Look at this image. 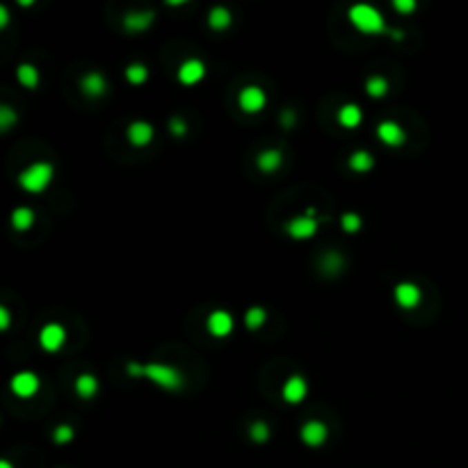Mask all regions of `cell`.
<instances>
[{"label":"cell","mask_w":468,"mask_h":468,"mask_svg":"<svg viewBox=\"0 0 468 468\" xmlns=\"http://www.w3.org/2000/svg\"><path fill=\"white\" fill-rule=\"evenodd\" d=\"M126 375L130 377H146L162 391H181L185 377L181 370H176L169 363H126Z\"/></svg>","instance_id":"obj_1"},{"label":"cell","mask_w":468,"mask_h":468,"mask_svg":"<svg viewBox=\"0 0 468 468\" xmlns=\"http://www.w3.org/2000/svg\"><path fill=\"white\" fill-rule=\"evenodd\" d=\"M347 19H350V23L363 35L389 32V28L384 23V17L373 5H352L350 12H347Z\"/></svg>","instance_id":"obj_2"},{"label":"cell","mask_w":468,"mask_h":468,"mask_svg":"<svg viewBox=\"0 0 468 468\" xmlns=\"http://www.w3.org/2000/svg\"><path fill=\"white\" fill-rule=\"evenodd\" d=\"M55 176V169L50 162L46 160H39V162H32V165H28L23 172L19 174V185L23 188L26 192H32V195H39L50 185Z\"/></svg>","instance_id":"obj_3"},{"label":"cell","mask_w":468,"mask_h":468,"mask_svg":"<svg viewBox=\"0 0 468 468\" xmlns=\"http://www.w3.org/2000/svg\"><path fill=\"white\" fill-rule=\"evenodd\" d=\"M318 224H320V222L315 220V208H306L304 215L288 222L286 233L291 235L293 240H311V237L318 233Z\"/></svg>","instance_id":"obj_4"},{"label":"cell","mask_w":468,"mask_h":468,"mask_svg":"<svg viewBox=\"0 0 468 468\" xmlns=\"http://www.w3.org/2000/svg\"><path fill=\"white\" fill-rule=\"evenodd\" d=\"M267 103V96L263 92V87L258 85H247L240 89V94H237V106H240L242 113L247 115H256L261 113Z\"/></svg>","instance_id":"obj_5"},{"label":"cell","mask_w":468,"mask_h":468,"mask_svg":"<svg viewBox=\"0 0 468 468\" xmlns=\"http://www.w3.org/2000/svg\"><path fill=\"white\" fill-rule=\"evenodd\" d=\"M393 300H396L400 309L411 311L422 302V293L418 286L411 284V281H402V284H398L393 288Z\"/></svg>","instance_id":"obj_6"},{"label":"cell","mask_w":468,"mask_h":468,"mask_svg":"<svg viewBox=\"0 0 468 468\" xmlns=\"http://www.w3.org/2000/svg\"><path fill=\"white\" fill-rule=\"evenodd\" d=\"M64 340H66V331H64V326H62V324L48 322V324H43V326H41V331H39V345H41L46 352H57V350H62Z\"/></svg>","instance_id":"obj_7"},{"label":"cell","mask_w":468,"mask_h":468,"mask_svg":"<svg viewBox=\"0 0 468 468\" xmlns=\"http://www.w3.org/2000/svg\"><path fill=\"white\" fill-rule=\"evenodd\" d=\"M206 329L215 338H226L228 333L233 331V315L228 313V311H224V309L213 311V313L208 315V320H206Z\"/></svg>","instance_id":"obj_8"},{"label":"cell","mask_w":468,"mask_h":468,"mask_svg":"<svg viewBox=\"0 0 468 468\" xmlns=\"http://www.w3.org/2000/svg\"><path fill=\"white\" fill-rule=\"evenodd\" d=\"M326 436H329V429H326L322 420H309L304 422L300 429V439L304 445H309V448H320L326 441Z\"/></svg>","instance_id":"obj_9"},{"label":"cell","mask_w":468,"mask_h":468,"mask_svg":"<svg viewBox=\"0 0 468 468\" xmlns=\"http://www.w3.org/2000/svg\"><path fill=\"white\" fill-rule=\"evenodd\" d=\"M10 389L14 396H19V398H32L35 393L39 391V377L35 373H30V370H23V373H17L12 377Z\"/></svg>","instance_id":"obj_10"},{"label":"cell","mask_w":468,"mask_h":468,"mask_svg":"<svg viewBox=\"0 0 468 468\" xmlns=\"http://www.w3.org/2000/svg\"><path fill=\"white\" fill-rule=\"evenodd\" d=\"M281 396L288 404H302L304 398L309 396V384L302 375H291L284 382V389H281Z\"/></svg>","instance_id":"obj_11"},{"label":"cell","mask_w":468,"mask_h":468,"mask_svg":"<svg viewBox=\"0 0 468 468\" xmlns=\"http://www.w3.org/2000/svg\"><path fill=\"white\" fill-rule=\"evenodd\" d=\"M204 76H206V64L197 57L185 59V62L178 66V83L181 85H188V87L197 85L202 83Z\"/></svg>","instance_id":"obj_12"},{"label":"cell","mask_w":468,"mask_h":468,"mask_svg":"<svg viewBox=\"0 0 468 468\" xmlns=\"http://www.w3.org/2000/svg\"><path fill=\"white\" fill-rule=\"evenodd\" d=\"M377 137L382 139V144L391 146V148L402 146L404 139H407L402 126H400L398 121H391V119H389V121H382L380 126H377Z\"/></svg>","instance_id":"obj_13"},{"label":"cell","mask_w":468,"mask_h":468,"mask_svg":"<svg viewBox=\"0 0 468 468\" xmlns=\"http://www.w3.org/2000/svg\"><path fill=\"white\" fill-rule=\"evenodd\" d=\"M80 89H83V94L89 96V99H99V96L106 94L108 89V83H106V76H103L101 71H89L80 80Z\"/></svg>","instance_id":"obj_14"},{"label":"cell","mask_w":468,"mask_h":468,"mask_svg":"<svg viewBox=\"0 0 468 468\" xmlns=\"http://www.w3.org/2000/svg\"><path fill=\"white\" fill-rule=\"evenodd\" d=\"M126 137L133 146H146L153 139V126L148 121H133L128 128H126Z\"/></svg>","instance_id":"obj_15"},{"label":"cell","mask_w":468,"mask_h":468,"mask_svg":"<svg viewBox=\"0 0 468 468\" xmlns=\"http://www.w3.org/2000/svg\"><path fill=\"white\" fill-rule=\"evenodd\" d=\"M363 121V110L356 106V103H345L343 108L338 110V124L347 130L359 128Z\"/></svg>","instance_id":"obj_16"},{"label":"cell","mask_w":468,"mask_h":468,"mask_svg":"<svg viewBox=\"0 0 468 468\" xmlns=\"http://www.w3.org/2000/svg\"><path fill=\"white\" fill-rule=\"evenodd\" d=\"M256 165L263 174H274L281 165H284V155H281L279 148H267V151L258 153Z\"/></svg>","instance_id":"obj_17"},{"label":"cell","mask_w":468,"mask_h":468,"mask_svg":"<svg viewBox=\"0 0 468 468\" xmlns=\"http://www.w3.org/2000/svg\"><path fill=\"white\" fill-rule=\"evenodd\" d=\"M153 12H128L124 17V28L128 30V32H142L148 26L153 23Z\"/></svg>","instance_id":"obj_18"},{"label":"cell","mask_w":468,"mask_h":468,"mask_svg":"<svg viewBox=\"0 0 468 468\" xmlns=\"http://www.w3.org/2000/svg\"><path fill=\"white\" fill-rule=\"evenodd\" d=\"M96 391H99V380H96L94 375H89V373L78 375V380H76V393H78L80 398H83V400L94 398Z\"/></svg>","instance_id":"obj_19"},{"label":"cell","mask_w":468,"mask_h":468,"mask_svg":"<svg viewBox=\"0 0 468 468\" xmlns=\"http://www.w3.org/2000/svg\"><path fill=\"white\" fill-rule=\"evenodd\" d=\"M10 222H12V226L17 228V231H28V228L35 224V211H32V208L21 206V208H17V211L12 213Z\"/></svg>","instance_id":"obj_20"},{"label":"cell","mask_w":468,"mask_h":468,"mask_svg":"<svg viewBox=\"0 0 468 468\" xmlns=\"http://www.w3.org/2000/svg\"><path fill=\"white\" fill-rule=\"evenodd\" d=\"M347 165H350L352 172L363 174V172H370V169L375 167V158L368 151H354L350 155V160H347Z\"/></svg>","instance_id":"obj_21"},{"label":"cell","mask_w":468,"mask_h":468,"mask_svg":"<svg viewBox=\"0 0 468 468\" xmlns=\"http://www.w3.org/2000/svg\"><path fill=\"white\" fill-rule=\"evenodd\" d=\"M17 78H19V83L28 89H35L37 85H39V71H37L35 64H19Z\"/></svg>","instance_id":"obj_22"},{"label":"cell","mask_w":468,"mask_h":468,"mask_svg":"<svg viewBox=\"0 0 468 468\" xmlns=\"http://www.w3.org/2000/svg\"><path fill=\"white\" fill-rule=\"evenodd\" d=\"M208 26L213 30H224L231 26V12L226 10V7H213L211 12H208Z\"/></svg>","instance_id":"obj_23"},{"label":"cell","mask_w":468,"mask_h":468,"mask_svg":"<svg viewBox=\"0 0 468 468\" xmlns=\"http://www.w3.org/2000/svg\"><path fill=\"white\" fill-rule=\"evenodd\" d=\"M265 320H267V313L263 306H251V309H247V313H244V326H247L249 331L261 329Z\"/></svg>","instance_id":"obj_24"},{"label":"cell","mask_w":468,"mask_h":468,"mask_svg":"<svg viewBox=\"0 0 468 468\" xmlns=\"http://www.w3.org/2000/svg\"><path fill=\"white\" fill-rule=\"evenodd\" d=\"M366 92L370 99H382V96L389 94V80L382 76H370L366 80Z\"/></svg>","instance_id":"obj_25"},{"label":"cell","mask_w":468,"mask_h":468,"mask_svg":"<svg viewBox=\"0 0 468 468\" xmlns=\"http://www.w3.org/2000/svg\"><path fill=\"white\" fill-rule=\"evenodd\" d=\"M124 76H126V80H128L130 85H142V83H146V78H148V69L144 64L133 62V64L126 66Z\"/></svg>","instance_id":"obj_26"},{"label":"cell","mask_w":468,"mask_h":468,"mask_svg":"<svg viewBox=\"0 0 468 468\" xmlns=\"http://www.w3.org/2000/svg\"><path fill=\"white\" fill-rule=\"evenodd\" d=\"M17 121H19L17 110H14L12 106H7V103H0V133L12 130Z\"/></svg>","instance_id":"obj_27"},{"label":"cell","mask_w":468,"mask_h":468,"mask_svg":"<svg viewBox=\"0 0 468 468\" xmlns=\"http://www.w3.org/2000/svg\"><path fill=\"white\" fill-rule=\"evenodd\" d=\"M249 439L254 443H267V439H270V425L265 420H254L249 425Z\"/></svg>","instance_id":"obj_28"},{"label":"cell","mask_w":468,"mask_h":468,"mask_svg":"<svg viewBox=\"0 0 468 468\" xmlns=\"http://www.w3.org/2000/svg\"><path fill=\"white\" fill-rule=\"evenodd\" d=\"M363 226V220L356 213H343L340 215V228L345 233H356Z\"/></svg>","instance_id":"obj_29"},{"label":"cell","mask_w":468,"mask_h":468,"mask_svg":"<svg viewBox=\"0 0 468 468\" xmlns=\"http://www.w3.org/2000/svg\"><path fill=\"white\" fill-rule=\"evenodd\" d=\"M73 436H76V432H73V427H71V425H57V427L53 429V441H55L57 445L71 443V441H73Z\"/></svg>","instance_id":"obj_30"},{"label":"cell","mask_w":468,"mask_h":468,"mask_svg":"<svg viewBox=\"0 0 468 468\" xmlns=\"http://www.w3.org/2000/svg\"><path fill=\"white\" fill-rule=\"evenodd\" d=\"M169 128H172V135L181 137V135H185V133H188V124H185V119L174 117L172 121H169Z\"/></svg>","instance_id":"obj_31"},{"label":"cell","mask_w":468,"mask_h":468,"mask_svg":"<svg viewBox=\"0 0 468 468\" xmlns=\"http://www.w3.org/2000/svg\"><path fill=\"white\" fill-rule=\"evenodd\" d=\"M343 265V258H340L338 254H333V251H329V254H324V267L329 272H336V267Z\"/></svg>","instance_id":"obj_32"},{"label":"cell","mask_w":468,"mask_h":468,"mask_svg":"<svg viewBox=\"0 0 468 468\" xmlns=\"http://www.w3.org/2000/svg\"><path fill=\"white\" fill-rule=\"evenodd\" d=\"M393 10L400 12V14H409V12L416 10V3L413 0H396V3H393Z\"/></svg>","instance_id":"obj_33"},{"label":"cell","mask_w":468,"mask_h":468,"mask_svg":"<svg viewBox=\"0 0 468 468\" xmlns=\"http://www.w3.org/2000/svg\"><path fill=\"white\" fill-rule=\"evenodd\" d=\"M10 324H12L10 311H7L3 304H0V331H7V329H10Z\"/></svg>","instance_id":"obj_34"},{"label":"cell","mask_w":468,"mask_h":468,"mask_svg":"<svg viewBox=\"0 0 468 468\" xmlns=\"http://www.w3.org/2000/svg\"><path fill=\"white\" fill-rule=\"evenodd\" d=\"M7 23H10V12H7L5 5H0V30H3Z\"/></svg>","instance_id":"obj_35"},{"label":"cell","mask_w":468,"mask_h":468,"mask_svg":"<svg viewBox=\"0 0 468 468\" xmlns=\"http://www.w3.org/2000/svg\"><path fill=\"white\" fill-rule=\"evenodd\" d=\"M0 468H14V464L7 462V459H0Z\"/></svg>","instance_id":"obj_36"}]
</instances>
